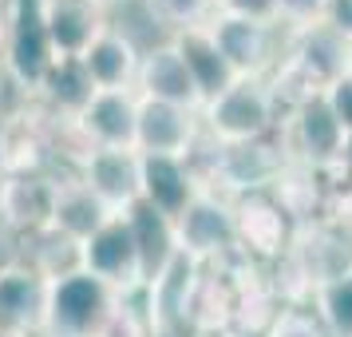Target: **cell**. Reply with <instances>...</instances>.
<instances>
[{
  "mask_svg": "<svg viewBox=\"0 0 352 337\" xmlns=\"http://www.w3.org/2000/svg\"><path fill=\"white\" fill-rule=\"evenodd\" d=\"M76 175L107 203L111 214H127L143 203V155L139 151H91Z\"/></svg>",
  "mask_w": 352,
  "mask_h": 337,
  "instance_id": "5bb4252c",
  "label": "cell"
},
{
  "mask_svg": "<svg viewBox=\"0 0 352 337\" xmlns=\"http://www.w3.org/2000/svg\"><path fill=\"white\" fill-rule=\"evenodd\" d=\"M80 266L91 278L107 282L115 294L123 298H139L146 289V274H143V254H139V242H135V230H131L127 214H119L103 226L99 234L80 246Z\"/></svg>",
  "mask_w": 352,
  "mask_h": 337,
  "instance_id": "8992f818",
  "label": "cell"
},
{
  "mask_svg": "<svg viewBox=\"0 0 352 337\" xmlns=\"http://www.w3.org/2000/svg\"><path fill=\"white\" fill-rule=\"evenodd\" d=\"M340 175L352 183V135H349V147H344V167H340Z\"/></svg>",
  "mask_w": 352,
  "mask_h": 337,
  "instance_id": "f1b7e54d",
  "label": "cell"
},
{
  "mask_svg": "<svg viewBox=\"0 0 352 337\" xmlns=\"http://www.w3.org/2000/svg\"><path fill=\"white\" fill-rule=\"evenodd\" d=\"M111 218H119V214H111L107 210V203L103 198H96L91 194V187L83 183L80 175H64V187H60V203H56V223H52V230H60L64 238L72 242H87L91 234H99L103 226L111 223Z\"/></svg>",
  "mask_w": 352,
  "mask_h": 337,
  "instance_id": "d6986e66",
  "label": "cell"
},
{
  "mask_svg": "<svg viewBox=\"0 0 352 337\" xmlns=\"http://www.w3.org/2000/svg\"><path fill=\"white\" fill-rule=\"evenodd\" d=\"M99 4H103V8H111V4H119V0H99Z\"/></svg>",
  "mask_w": 352,
  "mask_h": 337,
  "instance_id": "1f68e13d",
  "label": "cell"
},
{
  "mask_svg": "<svg viewBox=\"0 0 352 337\" xmlns=\"http://www.w3.org/2000/svg\"><path fill=\"white\" fill-rule=\"evenodd\" d=\"M190 337H238V334H190Z\"/></svg>",
  "mask_w": 352,
  "mask_h": 337,
  "instance_id": "4dcf8cb0",
  "label": "cell"
},
{
  "mask_svg": "<svg viewBox=\"0 0 352 337\" xmlns=\"http://www.w3.org/2000/svg\"><path fill=\"white\" fill-rule=\"evenodd\" d=\"M281 147H285L289 163L309 167L317 175H340L344 167V147H349V131L336 123V115L329 112L324 96L305 99L297 108H289L281 115Z\"/></svg>",
  "mask_w": 352,
  "mask_h": 337,
  "instance_id": "7a4b0ae2",
  "label": "cell"
},
{
  "mask_svg": "<svg viewBox=\"0 0 352 337\" xmlns=\"http://www.w3.org/2000/svg\"><path fill=\"white\" fill-rule=\"evenodd\" d=\"M175 238H178V254L194 258L198 266H214V262L241 254L234 198L218 191H202L186 207V214L175 218Z\"/></svg>",
  "mask_w": 352,
  "mask_h": 337,
  "instance_id": "5b68a950",
  "label": "cell"
},
{
  "mask_svg": "<svg viewBox=\"0 0 352 337\" xmlns=\"http://www.w3.org/2000/svg\"><path fill=\"white\" fill-rule=\"evenodd\" d=\"M123 302L107 282L91 278L87 270L64 274L48 289V318H44V337H99L103 321Z\"/></svg>",
  "mask_w": 352,
  "mask_h": 337,
  "instance_id": "3957f363",
  "label": "cell"
},
{
  "mask_svg": "<svg viewBox=\"0 0 352 337\" xmlns=\"http://www.w3.org/2000/svg\"><path fill=\"white\" fill-rule=\"evenodd\" d=\"M143 12L159 24L166 36L202 28L218 17V0H143Z\"/></svg>",
  "mask_w": 352,
  "mask_h": 337,
  "instance_id": "7402d4cb",
  "label": "cell"
},
{
  "mask_svg": "<svg viewBox=\"0 0 352 337\" xmlns=\"http://www.w3.org/2000/svg\"><path fill=\"white\" fill-rule=\"evenodd\" d=\"M261 337H329V329L317 318L313 302H285L273 314V321L265 325Z\"/></svg>",
  "mask_w": 352,
  "mask_h": 337,
  "instance_id": "cb8c5ba5",
  "label": "cell"
},
{
  "mask_svg": "<svg viewBox=\"0 0 352 337\" xmlns=\"http://www.w3.org/2000/svg\"><path fill=\"white\" fill-rule=\"evenodd\" d=\"M313 309H317V318L324 321L329 337H352V274L317 286Z\"/></svg>",
  "mask_w": 352,
  "mask_h": 337,
  "instance_id": "603a6c76",
  "label": "cell"
},
{
  "mask_svg": "<svg viewBox=\"0 0 352 337\" xmlns=\"http://www.w3.org/2000/svg\"><path fill=\"white\" fill-rule=\"evenodd\" d=\"M238 210V246L254 262H281L293 246L297 223L273 194H245L234 203Z\"/></svg>",
  "mask_w": 352,
  "mask_h": 337,
  "instance_id": "8fae6325",
  "label": "cell"
},
{
  "mask_svg": "<svg viewBox=\"0 0 352 337\" xmlns=\"http://www.w3.org/2000/svg\"><path fill=\"white\" fill-rule=\"evenodd\" d=\"M8 88H12V80H8V68H4V56H0V115H4V96H8Z\"/></svg>",
  "mask_w": 352,
  "mask_h": 337,
  "instance_id": "83f0119b",
  "label": "cell"
},
{
  "mask_svg": "<svg viewBox=\"0 0 352 337\" xmlns=\"http://www.w3.org/2000/svg\"><path fill=\"white\" fill-rule=\"evenodd\" d=\"M210 32H214L222 56L234 64V72H238L241 80H270L273 68L281 64L277 24L234 17V12H218V17L210 20Z\"/></svg>",
  "mask_w": 352,
  "mask_h": 337,
  "instance_id": "ba28073f",
  "label": "cell"
},
{
  "mask_svg": "<svg viewBox=\"0 0 352 337\" xmlns=\"http://www.w3.org/2000/svg\"><path fill=\"white\" fill-rule=\"evenodd\" d=\"M48 289H52V282L36 270L28 258L0 262V325L4 329H20V334H32V337H44Z\"/></svg>",
  "mask_w": 352,
  "mask_h": 337,
  "instance_id": "9c48e42d",
  "label": "cell"
},
{
  "mask_svg": "<svg viewBox=\"0 0 352 337\" xmlns=\"http://www.w3.org/2000/svg\"><path fill=\"white\" fill-rule=\"evenodd\" d=\"M72 127L91 151H135L139 139V92H96Z\"/></svg>",
  "mask_w": 352,
  "mask_h": 337,
  "instance_id": "30bf717a",
  "label": "cell"
},
{
  "mask_svg": "<svg viewBox=\"0 0 352 337\" xmlns=\"http://www.w3.org/2000/svg\"><path fill=\"white\" fill-rule=\"evenodd\" d=\"M281 115L285 108L277 103L270 80H238L202 108V131L222 147L257 143V139L277 135Z\"/></svg>",
  "mask_w": 352,
  "mask_h": 337,
  "instance_id": "6da1fadb",
  "label": "cell"
},
{
  "mask_svg": "<svg viewBox=\"0 0 352 337\" xmlns=\"http://www.w3.org/2000/svg\"><path fill=\"white\" fill-rule=\"evenodd\" d=\"M202 112L178 108V103H159V99H139V155H194L202 143Z\"/></svg>",
  "mask_w": 352,
  "mask_h": 337,
  "instance_id": "7c38bea8",
  "label": "cell"
},
{
  "mask_svg": "<svg viewBox=\"0 0 352 337\" xmlns=\"http://www.w3.org/2000/svg\"><path fill=\"white\" fill-rule=\"evenodd\" d=\"M166 40L178 48L186 72L194 76L198 92H202V103L218 99L226 88H234V83L241 80L238 72H234V64L222 56L218 40H214V32H210V24H202V28H186V32H175V36H166Z\"/></svg>",
  "mask_w": 352,
  "mask_h": 337,
  "instance_id": "ac0fdd59",
  "label": "cell"
},
{
  "mask_svg": "<svg viewBox=\"0 0 352 337\" xmlns=\"http://www.w3.org/2000/svg\"><path fill=\"white\" fill-rule=\"evenodd\" d=\"M139 99H159V103H178V108H190V112H202V92L194 76L186 72L182 56L170 40L162 44H151L143 48V68H139V83H135Z\"/></svg>",
  "mask_w": 352,
  "mask_h": 337,
  "instance_id": "2e32d148",
  "label": "cell"
},
{
  "mask_svg": "<svg viewBox=\"0 0 352 337\" xmlns=\"http://www.w3.org/2000/svg\"><path fill=\"white\" fill-rule=\"evenodd\" d=\"M56 60H83L87 48L111 28L107 8L99 0H40Z\"/></svg>",
  "mask_w": 352,
  "mask_h": 337,
  "instance_id": "4fadbf2b",
  "label": "cell"
},
{
  "mask_svg": "<svg viewBox=\"0 0 352 337\" xmlns=\"http://www.w3.org/2000/svg\"><path fill=\"white\" fill-rule=\"evenodd\" d=\"M127 223L135 230V242H139V254H143V274L146 286L159 282L162 274L170 270V262L178 258V238H175V223L162 218L159 210H151L146 203L127 210Z\"/></svg>",
  "mask_w": 352,
  "mask_h": 337,
  "instance_id": "ffe728a7",
  "label": "cell"
},
{
  "mask_svg": "<svg viewBox=\"0 0 352 337\" xmlns=\"http://www.w3.org/2000/svg\"><path fill=\"white\" fill-rule=\"evenodd\" d=\"M60 187H64V175H56L48 167L44 171L0 175V226H8L24 242L52 230Z\"/></svg>",
  "mask_w": 352,
  "mask_h": 337,
  "instance_id": "52a82bcc",
  "label": "cell"
},
{
  "mask_svg": "<svg viewBox=\"0 0 352 337\" xmlns=\"http://www.w3.org/2000/svg\"><path fill=\"white\" fill-rule=\"evenodd\" d=\"M0 337H32V334H20V329H4L0 325Z\"/></svg>",
  "mask_w": 352,
  "mask_h": 337,
  "instance_id": "f546056e",
  "label": "cell"
},
{
  "mask_svg": "<svg viewBox=\"0 0 352 337\" xmlns=\"http://www.w3.org/2000/svg\"><path fill=\"white\" fill-rule=\"evenodd\" d=\"M0 56H4V68H8L12 88H16L24 99H36L44 76H48L52 64H56L48 28H44V12H40V0H12Z\"/></svg>",
  "mask_w": 352,
  "mask_h": 337,
  "instance_id": "277c9868",
  "label": "cell"
},
{
  "mask_svg": "<svg viewBox=\"0 0 352 337\" xmlns=\"http://www.w3.org/2000/svg\"><path fill=\"white\" fill-rule=\"evenodd\" d=\"M218 12H234V17L277 24V0H218Z\"/></svg>",
  "mask_w": 352,
  "mask_h": 337,
  "instance_id": "4316f807",
  "label": "cell"
},
{
  "mask_svg": "<svg viewBox=\"0 0 352 337\" xmlns=\"http://www.w3.org/2000/svg\"><path fill=\"white\" fill-rule=\"evenodd\" d=\"M91 96H96V83L87 80L80 60H56L36 92V103L56 119H76L91 103Z\"/></svg>",
  "mask_w": 352,
  "mask_h": 337,
  "instance_id": "44dd1931",
  "label": "cell"
},
{
  "mask_svg": "<svg viewBox=\"0 0 352 337\" xmlns=\"http://www.w3.org/2000/svg\"><path fill=\"white\" fill-rule=\"evenodd\" d=\"M202 194V178L190 155H143V203L162 218H182L186 207Z\"/></svg>",
  "mask_w": 352,
  "mask_h": 337,
  "instance_id": "9a60e30c",
  "label": "cell"
},
{
  "mask_svg": "<svg viewBox=\"0 0 352 337\" xmlns=\"http://www.w3.org/2000/svg\"><path fill=\"white\" fill-rule=\"evenodd\" d=\"M340 0H277V28L285 24V32H305L336 20Z\"/></svg>",
  "mask_w": 352,
  "mask_h": 337,
  "instance_id": "d4e9b609",
  "label": "cell"
},
{
  "mask_svg": "<svg viewBox=\"0 0 352 337\" xmlns=\"http://www.w3.org/2000/svg\"><path fill=\"white\" fill-rule=\"evenodd\" d=\"M324 103H329V112L336 115V123L352 135V72H344L336 83L324 88Z\"/></svg>",
  "mask_w": 352,
  "mask_h": 337,
  "instance_id": "484cf974",
  "label": "cell"
},
{
  "mask_svg": "<svg viewBox=\"0 0 352 337\" xmlns=\"http://www.w3.org/2000/svg\"><path fill=\"white\" fill-rule=\"evenodd\" d=\"M87 80L96 83V92H135L139 68H143V48L135 44V36L123 28H107L80 60Z\"/></svg>",
  "mask_w": 352,
  "mask_h": 337,
  "instance_id": "e0dca14e",
  "label": "cell"
}]
</instances>
